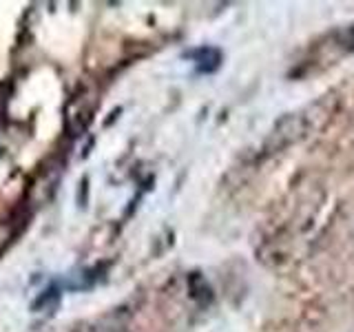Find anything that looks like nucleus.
<instances>
[{"instance_id": "1", "label": "nucleus", "mask_w": 354, "mask_h": 332, "mask_svg": "<svg viewBox=\"0 0 354 332\" xmlns=\"http://www.w3.org/2000/svg\"><path fill=\"white\" fill-rule=\"evenodd\" d=\"M319 113H330V111H324V102H315L308 109L299 111V113L283 116L270 131L268 140H266V151L268 153L283 151L286 147L306 138L310 131L319 129V120H317Z\"/></svg>"}, {"instance_id": "2", "label": "nucleus", "mask_w": 354, "mask_h": 332, "mask_svg": "<svg viewBox=\"0 0 354 332\" xmlns=\"http://www.w3.org/2000/svg\"><path fill=\"white\" fill-rule=\"evenodd\" d=\"M97 107V91L91 84H77V89L71 93L69 102L64 107V124L71 136H80L86 127L91 124L93 113Z\"/></svg>"}, {"instance_id": "3", "label": "nucleus", "mask_w": 354, "mask_h": 332, "mask_svg": "<svg viewBox=\"0 0 354 332\" xmlns=\"http://www.w3.org/2000/svg\"><path fill=\"white\" fill-rule=\"evenodd\" d=\"M188 55L195 60V66L199 73H213L221 64V51L217 47H199Z\"/></svg>"}, {"instance_id": "4", "label": "nucleus", "mask_w": 354, "mask_h": 332, "mask_svg": "<svg viewBox=\"0 0 354 332\" xmlns=\"http://www.w3.org/2000/svg\"><path fill=\"white\" fill-rule=\"evenodd\" d=\"M188 293H191V299L199 306H206L213 302V293H210V286L206 284V279L199 273L188 275Z\"/></svg>"}, {"instance_id": "5", "label": "nucleus", "mask_w": 354, "mask_h": 332, "mask_svg": "<svg viewBox=\"0 0 354 332\" xmlns=\"http://www.w3.org/2000/svg\"><path fill=\"white\" fill-rule=\"evenodd\" d=\"M343 44H346L348 49H354V25L343 33Z\"/></svg>"}]
</instances>
